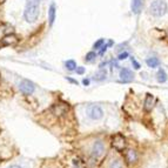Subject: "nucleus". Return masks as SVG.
<instances>
[{"label":"nucleus","mask_w":168,"mask_h":168,"mask_svg":"<svg viewBox=\"0 0 168 168\" xmlns=\"http://www.w3.org/2000/svg\"><path fill=\"white\" fill-rule=\"evenodd\" d=\"M39 4L40 0H27L26 8L24 12V18L27 22H35L39 18Z\"/></svg>","instance_id":"obj_1"},{"label":"nucleus","mask_w":168,"mask_h":168,"mask_svg":"<svg viewBox=\"0 0 168 168\" xmlns=\"http://www.w3.org/2000/svg\"><path fill=\"white\" fill-rule=\"evenodd\" d=\"M149 13L154 17H162L167 13V4L165 0H154L149 5Z\"/></svg>","instance_id":"obj_2"},{"label":"nucleus","mask_w":168,"mask_h":168,"mask_svg":"<svg viewBox=\"0 0 168 168\" xmlns=\"http://www.w3.org/2000/svg\"><path fill=\"white\" fill-rule=\"evenodd\" d=\"M112 146L118 152H125L127 147V141L126 138L120 133H116L115 135L112 137Z\"/></svg>","instance_id":"obj_3"},{"label":"nucleus","mask_w":168,"mask_h":168,"mask_svg":"<svg viewBox=\"0 0 168 168\" xmlns=\"http://www.w3.org/2000/svg\"><path fill=\"white\" fill-rule=\"evenodd\" d=\"M87 116L91 120H100L104 116V110L98 105H91L87 107Z\"/></svg>","instance_id":"obj_4"},{"label":"nucleus","mask_w":168,"mask_h":168,"mask_svg":"<svg viewBox=\"0 0 168 168\" xmlns=\"http://www.w3.org/2000/svg\"><path fill=\"white\" fill-rule=\"evenodd\" d=\"M19 89L24 94L29 95V94H32L33 92H34L35 86H34V84H33L32 81H29V80H22L19 84Z\"/></svg>","instance_id":"obj_5"},{"label":"nucleus","mask_w":168,"mask_h":168,"mask_svg":"<svg viewBox=\"0 0 168 168\" xmlns=\"http://www.w3.org/2000/svg\"><path fill=\"white\" fill-rule=\"evenodd\" d=\"M105 152V145L101 140H96L94 141L93 143V147H92V154L95 156V158H99V156H101Z\"/></svg>","instance_id":"obj_6"},{"label":"nucleus","mask_w":168,"mask_h":168,"mask_svg":"<svg viewBox=\"0 0 168 168\" xmlns=\"http://www.w3.org/2000/svg\"><path fill=\"white\" fill-rule=\"evenodd\" d=\"M125 160L129 166L137 163L138 162V153L134 149H125Z\"/></svg>","instance_id":"obj_7"},{"label":"nucleus","mask_w":168,"mask_h":168,"mask_svg":"<svg viewBox=\"0 0 168 168\" xmlns=\"http://www.w3.org/2000/svg\"><path fill=\"white\" fill-rule=\"evenodd\" d=\"M68 105H66V104H57V105H54L52 110H53V114L54 115H57V116H62L65 115L67 112H68Z\"/></svg>","instance_id":"obj_8"},{"label":"nucleus","mask_w":168,"mask_h":168,"mask_svg":"<svg viewBox=\"0 0 168 168\" xmlns=\"http://www.w3.org/2000/svg\"><path fill=\"white\" fill-rule=\"evenodd\" d=\"M120 78H121V80H124V81L128 82V81H132V80L134 79V74H133V72H132L131 70H128V68H122V70L120 71Z\"/></svg>","instance_id":"obj_9"},{"label":"nucleus","mask_w":168,"mask_h":168,"mask_svg":"<svg viewBox=\"0 0 168 168\" xmlns=\"http://www.w3.org/2000/svg\"><path fill=\"white\" fill-rule=\"evenodd\" d=\"M153 102H154V96L151 93L146 94V98H145V102H143V109L146 112H151L153 108Z\"/></svg>","instance_id":"obj_10"},{"label":"nucleus","mask_w":168,"mask_h":168,"mask_svg":"<svg viewBox=\"0 0 168 168\" xmlns=\"http://www.w3.org/2000/svg\"><path fill=\"white\" fill-rule=\"evenodd\" d=\"M55 13H57V11H55V4L52 3L51 6H50V9H48V20H50V26H52L54 24V20H55Z\"/></svg>","instance_id":"obj_11"},{"label":"nucleus","mask_w":168,"mask_h":168,"mask_svg":"<svg viewBox=\"0 0 168 168\" xmlns=\"http://www.w3.org/2000/svg\"><path fill=\"white\" fill-rule=\"evenodd\" d=\"M167 79H168V76H167V73L165 72V70H159L158 71V73H156V80H158L160 84H163V82H166L167 81Z\"/></svg>","instance_id":"obj_12"},{"label":"nucleus","mask_w":168,"mask_h":168,"mask_svg":"<svg viewBox=\"0 0 168 168\" xmlns=\"http://www.w3.org/2000/svg\"><path fill=\"white\" fill-rule=\"evenodd\" d=\"M141 7H142V1L141 0H133L132 1V11L135 14H138L140 12Z\"/></svg>","instance_id":"obj_13"},{"label":"nucleus","mask_w":168,"mask_h":168,"mask_svg":"<svg viewBox=\"0 0 168 168\" xmlns=\"http://www.w3.org/2000/svg\"><path fill=\"white\" fill-rule=\"evenodd\" d=\"M106 75H107V72H106L105 70H100L99 72L95 73L94 80H96V81H102V80L106 79Z\"/></svg>","instance_id":"obj_14"},{"label":"nucleus","mask_w":168,"mask_h":168,"mask_svg":"<svg viewBox=\"0 0 168 168\" xmlns=\"http://www.w3.org/2000/svg\"><path fill=\"white\" fill-rule=\"evenodd\" d=\"M146 64L148 67H151V68H155V67H158L160 65V61L158 58H149L146 60Z\"/></svg>","instance_id":"obj_15"},{"label":"nucleus","mask_w":168,"mask_h":168,"mask_svg":"<svg viewBox=\"0 0 168 168\" xmlns=\"http://www.w3.org/2000/svg\"><path fill=\"white\" fill-rule=\"evenodd\" d=\"M17 40H18V39H17L14 35H7V37H5V38L3 39L5 46H8V45H13V44H15Z\"/></svg>","instance_id":"obj_16"},{"label":"nucleus","mask_w":168,"mask_h":168,"mask_svg":"<svg viewBox=\"0 0 168 168\" xmlns=\"http://www.w3.org/2000/svg\"><path fill=\"white\" fill-rule=\"evenodd\" d=\"M65 66H66V68L68 70V71H75V68H76V62L74 60H67L66 64H65Z\"/></svg>","instance_id":"obj_17"},{"label":"nucleus","mask_w":168,"mask_h":168,"mask_svg":"<svg viewBox=\"0 0 168 168\" xmlns=\"http://www.w3.org/2000/svg\"><path fill=\"white\" fill-rule=\"evenodd\" d=\"M95 58H96V53L95 52H88L86 54V57H85V61L86 62H92V61L95 60Z\"/></svg>","instance_id":"obj_18"},{"label":"nucleus","mask_w":168,"mask_h":168,"mask_svg":"<svg viewBox=\"0 0 168 168\" xmlns=\"http://www.w3.org/2000/svg\"><path fill=\"white\" fill-rule=\"evenodd\" d=\"M109 168H122V162L120 160H113L109 165Z\"/></svg>","instance_id":"obj_19"},{"label":"nucleus","mask_w":168,"mask_h":168,"mask_svg":"<svg viewBox=\"0 0 168 168\" xmlns=\"http://www.w3.org/2000/svg\"><path fill=\"white\" fill-rule=\"evenodd\" d=\"M104 44H105V40H104V39H99V40L94 44V46H93V47H94L95 50H99V48H101V47H102V45H104Z\"/></svg>","instance_id":"obj_20"},{"label":"nucleus","mask_w":168,"mask_h":168,"mask_svg":"<svg viewBox=\"0 0 168 168\" xmlns=\"http://www.w3.org/2000/svg\"><path fill=\"white\" fill-rule=\"evenodd\" d=\"M74 166H73V168H85L84 166H82V163L80 162V160H74V163H73Z\"/></svg>","instance_id":"obj_21"},{"label":"nucleus","mask_w":168,"mask_h":168,"mask_svg":"<svg viewBox=\"0 0 168 168\" xmlns=\"http://www.w3.org/2000/svg\"><path fill=\"white\" fill-rule=\"evenodd\" d=\"M127 57H128V53H127V52H124V53H120V54H119L118 59H119V60H125Z\"/></svg>","instance_id":"obj_22"},{"label":"nucleus","mask_w":168,"mask_h":168,"mask_svg":"<svg viewBox=\"0 0 168 168\" xmlns=\"http://www.w3.org/2000/svg\"><path fill=\"white\" fill-rule=\"evenodd\" d=\"M132 65L134 66V68H135V70H140V64L135 59H133V58H132Z\"/></svg>","instance_id":"obj_23"},{"label":"nucleus","mask_w":168,"mask_h":168,"mask_svg":"<svg viewBox=\"0 0 168 168\" xmlns=\"http://www.w3.org/2000/svg\"><path fill=\"white\" fill-rule=\"evenodd\" d=\"M75 71H76V74H84L85 73V67H76L75 68Z\"/></svg>","instance_id":"obj_24"},{"label":"nucleus","mask_w":168,"mask_h":168,"mask_svg":"<svg viewBox=\"0 0 168 168\" xmlns=\"http://www.w3.org/2000/svg\"><path fill=\"white\" fill-rule=\"evenodd\" d=\"M106 50H107V46L105 45V46H102V47H101V51H100V55H102V54L106 52Z\"/></svg>","instance_id":"obj_25"},{"label":"nucleus","mask_w":168,"mask_h":168,"mask_svg":"<svg viewBox=\"0 0 168 168\" xmlns=\"http://www.w3.org/2000/svg\"><path fill=\"white\" fill-rule=\"evenodd\" d=\"M67 80H68L70 82H72V84H75V85H78V81H76V80H74V79H71V78H67Z\"/></svg>","instance_id":"obj_26"},{"label":"nucleus","mask_w":168,"mask_h":168,"mask_svg":"<svg viewBox=\"0 0 168 168\" xmlns=\"http://www.w3.org/2000/svg\"><path fill=\"white\" fill-rule=\"evenodd\" d=\"M82 84H84L85 86H88V85H89V80H88V79H84V80H82Z\"/></svg>","instance_id":"obj_27"},{"label":"nucleus","mask_w":168,"mask_h":168,"mask_svg":"<svg viewBox=\"0 0 168 168\" xmlns=\"http://www.w3.org/2000/svg\"><path fill=\"white\" fill-rule=\"evenodd\" d=\"M8 168H21L20 166H18V165H12V166H9Z\"/></svg>","instance_id":"obj_28"}]
</instances>
